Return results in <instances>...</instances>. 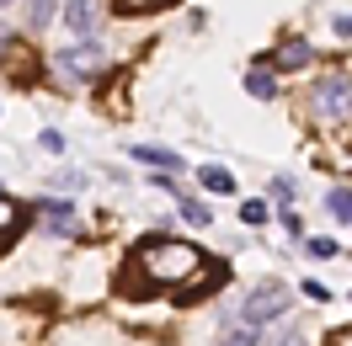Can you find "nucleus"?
Listing matches in <instances>:
<instances>
[{"instance_id":"nucleus-1","label":"nucleus","mask_w":352,"mask_h":346,"mask_svg":"<svg viewBox=\"0 0 352 346\" xmlns=\"http://www.w3.org/2000/svg\"><path fill=\"white\" fill-rule=\"evenodd\" d=\"M133 266H139L144 288H176L182 277H192L203 266V251L187 245V240H144L133 251Z\"/></svg>"},{"instance_id":"nucleus-2","label":"nucleus","mask_w":352,"mask_h":346,"mask_svg":"<svg viewBox=\"0 0 352 346\" xmlns=\"http://www.w3.org/2000/svg\"><path fill=\"white\" fill-rule=\"evenodd\" d=\"M305 112L309 123H320V128H347L352 123V75H320L305 96Z\"/></svg>"},{"instance_id":"nucleus-3","label":"nucleus","mask_w":352,"mask_h":346,"mask_svg":"<svg viewBox=\"0 0 352 346\" xmlns=\"http://www.w3.org/2000/svg\"><path fill=\"white\" fill-rule=\"evenodd\" d=\"M288 303H294V299H288V288H283V282H256V288H251V299H245V309H241V320L262 330L267 320L288 314Z\"/></svg>"},{"instance_id":"nucleus-4","label":"nucleus","mask_w":352,"mask_h":346,"mask_svg":"<svg viewBox=\"0 0 352 346\" xmlns=\"http://www.w3.org/2000/svg\"><path fill=\"white\" fill-rule=\"evenodd\" d=\"M224 277H230V266H224V261H219V266H208V261H203L192 277H182V282L171 288V299H176V303H198V299H208V293H219Z\"/></svg>"},{"instance_id":"nucleus-5","label":"nucleus","mask_w":352,"mask_h":346,"mask_svg":"<svg viewBox=\"0 0 352 346\" xmlns=\"http://www.w3.org/2000/svg\"><path fill=\"white\" fill-rule=\"evenodd\" d=\"M38 218H43V229H54V235L80 240V218H75V208H69L65 197H43V203H38Z\"/></svg>"},{"instance_id":"nucleus-6","label":"nucleus","mask_w":352,"mask_h":346,"mask_svg":"<svg viewBox=\"0 0 352 346\" xmlns=\"http://www.w3.org/2000/svg\"><path fill=\"white\" fill-rule=\"evenodd\" d=\"M59 65L75 69V75H96V69H107V48L102 43H75L59 54Z\"/></svg>"},{"instance_id":"nucleus-7","label":"nucleus","mask_w":352,"mask_h":346,"mask_svg":"<svg viewBox=\"0 0 352 346\" xmlns=\"http://www.w3.org/2000/svg\"><path fill=\"white\" fill-rule=\"evenodd\" d=\"M65 22L75 38H91L96 22H102V0H65Z\"/></svg>"},{"instance_id":"nucleus-8","label":"nucleus","mask_w":352,"mask_h":346,"mask_svg":"<svg viewBox=\"0 0 352 346\" xmlns=\"http://www.w3.org/2000/svg\"><path fill=\"white\" fill-rule=\"evenodd\" d=\"M315 59V48L309 43H278L272 48V69H305Z\"/></svg>"},{"instance_id":"nucleus-9","label":"nucleus","mask_w":352,"mask_h":346,"mask_svg":"<svg viewBox=\"0 0 352 346\" xmlns=\"http://www.w3.org/2000/svg\"><path fill=\"white\" fill-rule=\"evenodd\" d=\"M6 54H11V69H16V80H32L38 75V59H32V48L22 38H6Z\"/></svg>"},{"instance_id":"nucleus-10","label":"nucleus","mask_w":352,"mask_h":346,"mask_svg":"<svg viewBox=\"0 0 352 346\" xmlns=\"http://www.w3.org/2000/svg\"><path fill=\"white\" fill-rule=\"evenodd\" d=\"M16 235H22V208H16L11 197L0 192V251H6V245H11Z\"/></svg>"},{"instance_id":"nucleus-11","label":"nucleus","mask_w":352,"mask_h":346,"mask_svg":"<svg viewBox=\"0 0 352 346\" xmlns=\"http://www.w3.org/2000/svg\"><path fill=\"white\" fill-rule=\"evenodd\" d=\"M198 187H203V192H219V197H230V192H235V176L224 171V165H203V171H198Z\"/></svg>"},{"instance_id":"nucleus-12","label":"nucleus","mask_w":352,"mask_h":346,"mask_svg":"<svg viewBox=\"0 0 352 346\" xmlns=\"http://www.w3.org/2000/svg\"><path fill=\"white\" fill-rule=\"evenodd\" d=\"M133 160L139 165H160V171H182V160L171 150H155V144H133Z\"/></svg>"},{"instance_id":"nucleus-13","label":"nucleus","mask_w":352,"mask_h":346,"mask_svg":"<svg viewBox=\"0 0 352 346\" xmlns=\"http://www.w3.org/2000/svg\"><path fill=\"white\" fill-rule=\"evenodd\" d=\"M245 91H251V96H262V102H272V96H278V75L256 65L251 75H245Z\"/></svg>"},{"instance_id":"nucleus-14","label":"nucleus","mask_w":352,"mask_h":346,"mask_svg":"<svg viewBox=\"0 0 352 346\" xmlns=\"http://www.w3.org/2000/svg\"><path fill=\"white\" fill-rule=\"evenodd\" d=\"M326 208H331V218L352 224V187H331V192H326Z\"/></svg>"},{"instance_id":"nucleus-15","label":"nucleus","mask_w":352,"mask_h":346,"mask_svg":"<svg viewBox=\"0 0 352 346\" xmlns=\"http://www.w3.org/2000/svg\"><path fill=\"white\" fill-rule=\"evenodd\" d=\"M241 218H245V224H267V218H272V208H267L262 197H245V203H241Z\"/></svg>"},{"instance_id":"nucleus-16","label":"nucleus","mask_w":352,"mask_h":346,"mask_svg":"<svg viewBox=\"0 0 352 346\" xmlns=\"http://www.w3.org/2000/svg\"><path fill=\"white\" fill-rule=\"evenodd\" d=\"M256 341H262V330H256V325H241V330L219 336V346H256Z\"/></svg>"},{"instance_id":"nucleus-17","label":"nucleus","mask_w":352,"mask_h":346,"mask_svg":"<svg viewBox=\"0 0 352 346\" xmlns=\"http://www.w3.org/2000/svg\"><path fill=\"white\" fill-rule=\"evenodd\" d=\"M182 218H187V224H198V229H203V224H208V218H214V214L203 208L198 197H182Z\"/></svg>"},{"instance_id":"nucleus-18","label":"nucleus","mask_w":352,"mask_h":346,"mask_svg":"<svg viewBox=\"0 0 352 346\" xmlns=\"http://www.w3.org/2000/svg\"><path fill=\"white\" fill-rule=\"evenodd\" d=\"M54 11H59V0H27V16H32V27H43Z\"/></svg>"},{"instance_id":"nucleus-19","label":"nucleus","mask_w":352,"mask_h":346,"mask_svg":"<svg viewBox=\"0 0 352 346\" xmlns=\"http://www.w3.org/2000/svg\"><path fill=\"white\" fill-rule=\"evenodd\" d=\"M305 245H309V256H320V261H331V256H336V240H326V235H309Z\"/></svg>"},{"instance_id":"nucleus-20","label":"nucleus","mask_w":352,"mask_h":346,"mask_svg":"<svg viewBox=\"0 0 352 346\" xmlns=\"http://www.w3.org/2000/svg\"><path fill=\"white\" fill-rule=\"evenodd\" d=\"M38 144H43L48 154H59V150H65V133H54V128H43V133H38Z\"/></svg>"},{"instance_id":"nucleus-21","label":"nucleus","mask_w":352,"mask_h":346,"mask_svg":"<svg viewBox=\"0 0 352 346\" xmlns=\"http://www.w3.org/2000/svg\"><path fill=\"white\" fill-rule=\"evenodd\" d=\"M305 299H309V303H326V299H331L326 282H305Z\"/></svg>"},{"instance_id":"nucleus-22","label":"nucleus","mask_w":352,"mask_h":346,"mask_svg":"<svg viewBox=\"0 0 352 346\" xmlns=\"http://www.w3.org/2000/svg\"><path fill=\"white\" fill-rule=\"evenodd\" d=\"M272 192L288 203V197H294V176H272Z\"/></svg>"},{"instance_id":"nucleus-23","label":"nucleus","mask_w":352,"mask_h":346,"mask_svg":"<svg viewBox=\"0 0 352 346\" xmlns=\"http://www.w3.org/2000/svg\"><path fill=\"white\" fill-rule=\"evenodd\" d=\"M283 229H288L294 240H305V218H299V214H283Z\"/></svg>"},{"instance_id":"nucleus-24","label":"nucleus","mask_w":352,"mask_h":346,"mask_svg":"<svg viewBox=\"0 0 352 346\" xmlns=\"http://www.w3.org/2000/svg\"><path fill=\"white\" fill-rule=\"evenodd\" d=\"M331 27H336V38H352V16H347V11H342V16H336Z\"/></svg>"},{"instance_id":"nucleus-25","label":"nucleus","mask_w":352,"mask_h":346,"mask_svg":"<svg viewBox=\"0 0 352 346\" xmlns=\"http://www.w3.org/2000/svg\"><path fill=\"white\" fill-rule=\"evenodd\" d=\"M278 346H309V341H305V330H288V336H283Z\"/></svg>"},{"instance_id":"nucleus-26","label":"nucleus","mask_w":352,"mask_h":346,"mask_svg":"<svg viewBox=\"0 0 352 346\" xmlns=\"http://www.w3.org/2000/svg\"><path fill=\"white\" fill-rule=\"evenodd\" d=\"M326 346H352V330H336V336H331Z\"/></svg>"},{"instance_id":"nucleus-27","label":"nucleus","mask_w":352,"mask_h":346,"mask_svg":"<svg viewBox=\"0 0 352 346\" xmlns=\"http://www.w3.org/2000/svg\"><path fill=\"white\" fill-rule=\"evenodd\" d=\"M6 5H11V0H0V11H6Z\"/></svg>"},{"instance_id":"nucleus-28","label":"nucleus","mask_w":352,"mask_h":346,"mask_svg":"<svg viewBox=\"0 0 352 346\" xmlns=\"http://www.w3.org/2000/svg\"><path fill=\"white\" fill-rule=\"evenodd\" d=\"M0 43H6V38H0Z\"/></svg>"},{"instance_id":"nucleus-29","label":"nucleus","mask_w":352,"mask_h":346,"mask_svg":"<svg viewBox=\"0 0 352 346\" xmlns=\"http://www.w3.org/2000/svg\"><path fill=\"white\" fill-rule=\"evenodd\" d=\"M347 299H352V293H347Z\"/></svg>"}]
</instances>
